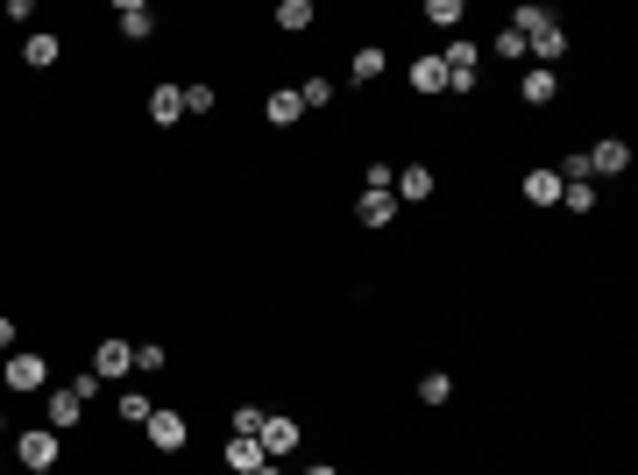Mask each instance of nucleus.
I'll return each mask as SVG.
<instances>
[{
  "label": "nucleus",
  "mask_w": 638,
  "mask_h": 475,
  "mask_svg": "<svg viewBox=\"0 0 638 475\" xmlns=\"http://www.w3.org/2000/svg\"><path fill=\"white\" fill-rule=\"evenodd\" d=\"M0 376H8V390H50V362L29 355V348H15L8 362H0Z\"/></svg>",
  "instance_id": "obj_1"
},
{
  "label": "nucleus",
  "mask_w": 638,
  "mask_h": 475,
  "mask_svg": "<svg viewBox=\"0 0 638 475\" xmlns=\"http://www.w3.org/2000/svg\"><path fill=\"white\" fill-rule=\"evenodd\" d=\"M29 475H57V468H29Z\"/></svg>",
  "instance_id": "obj_36"
},
{
  "label": "nucleus",
  "mask_w": 638,
  "mask_h": 475,
  "mask_svg": "<svg viewBox=\"0 0 638 475\" xmlns=\"http://www.w3.org/2000/svg\"><path fill=\"white\" fill-rule=\"evenodd\" d=\"M397 199H412V206L433 199V171H426V164H405V178H397Z\"/></svg>",
  "instance_id": "obj_18"
},
{
  "label": "nucleus",
  "mask_w": 638,
  "mask_h": 475,
  "mask_svg": "<svg viewBox=\"0 0 638 475\" xmlns=\"http://www.w3.org/2000/svg\"><path fill=\"white\" fill-rule=\"evenodd\" d=\"M0 355H15V320L0 312Z\"/></svg>",
  "instance_id": "obj_33"
},
{
  "label": "nucleus",
  "mask_w": 638,
  "mask_h": 475,
  "mask_svg": "<svg viewBox=\"0 0 638 475\" xmlns=\"http://www.w3.org/2000/svg\"><path fill=\"white\" fill-rule=\"evenodd\" d=\"M383 64H390V57H383V50H376V43H362V50H355V64H348V71H355V78H383Z\"/></svg>",
  "instance_id": "obj_25"
},
{
  "label": "nucleus",
  "mask_w": 638,
  "mask_h": 475,
  "mask_svg": "<svg viewBox=\"0 0 638 475\" xmlns=\"http://www.w3.org/2000/svg\"><path fill=\"white\" fill-rule=\"evenodd\" d=\"M270 454H263V440L256 433H227V468H242V475H256Z\"/></svg>",
  "instance_id": "obj_11"
},
{
  "label": "nucleus",
  "mask_w": 638,
  "mask_h": 475,
  "mask_svg": "<svg viewBox=\"0 0 638 475\" xmlns=\"http://www.w3.org/2000/svg\"><path fill=\"white\" fill-rule=\"evenodd\" d=\"M561 199H568V213H589L596 206V185H561Z\"/></svg>",
  "instance_id": "obj_31"
},
{
  "label": "nucleus",
  "mask_w": 638,
  "mask_h": 475,
  "mask_svg": "<svg viewBox=\"0 0 638 475\" xmlns=\"http://www.w3.org/2000/svg\"><path fill=\"white\" fill-rule=\"evenodd\" d=\"M518 93H525V100H532V107H546V100H553V93H561V71H546V64H532V71H525V78H518Z\"/></svg>",
  "instance_id": "obj_12"
},
{
  "label": "nucleus",
  "mask_w": 638,
  "mask_h": 475,
  "mask_svg": "<svg viewBox=\"0 0 638 475\" xmlns=\"http://www.w3.org/2000/svg\"><path fill=\"white\" fill-rule=\"evenodd\" d=\"M426 22L447 29V36H461V0H426Z\"/></svg>",
  "instance_id": "obj_21"
},
{
  "label": "nucleus",
  "mask_w": 638,
  "mask_h": 475,
  "mask_svg": "<svg viewBox=\"0 0 638 475\" xmlns=\"http://www.w3.org/2000/svg\"><path fill=\"white\" fill-rule=\"evenodd\" d=\"M135 369H149V376H156V369H171V355L156 348V341H142V348H135Z\"/></svg>",
  "instance_id": "obj_28"
},
{
  "label": "nucleus",
  "mask_w": 638,
  "mask_h": 475,
  "mask_svg": "<svg viewBox=\"0 0 638 475\" xmlns=\"http://www.w3.org/2000/svg\"><path fill=\"white\" fill-rule=\"evenodd\" d=\"M518 192H525L532 206H561V171H553V164H532Z\"/></svg>",
  "instance_id": "obj_6"
},
{
  "label": "nucleus",
  "mask_w": 638,
  "mask_h": 475,
  "mask_svg": "<svg viewBox=\"0 0 638 475\" xmlns=\"http://www.w3.org/2000/svg\"><path fill=\"white\" fill-rule=\"evenodd\" d=\"M22 64H36V71H50V64H57V36H43V29H36V36L22 43Z\"/></svg>",
  "instance_id": "obj_20"
},
{
  "label": "nucleus",
  "mask_w": 638,
  "mask_h": 475,
  "mask_svg": "<svg viewBox=\"0 0 638 475\" xmlns=\"http://www.w3.org/2000/svg\"><path fill=\"white\" fill-rule=\"evenodd\" d=\"M277 22L298 36V29H312V0H284V8H277Z\"/></svg>",
  "instance_id": "obj_26"
},
{
  "label": "nucleus",
  "mask_w": 638,
  "mask_h": 475,
  "mask_svg": "<svg viewBox=\"0 0 638 475\" xmlns=\"http://www.w3.org/2000/svg\"><path fill=\"white\" fill-rule=\"evenodd\" d=\"M50 419H57V433H64V426H78V419H86V398H78L71 383H64V390H50Z\"/></svg>",
  "instance_id": "obj_15"
},
{
  "label": "nucleus",
  "mask_w": 638,
  "mask_h": 475,
  "mask_svg": "<svg viewBox=\"0 0 638 475\" xmlns=\"http://www.w3.org/2000/svg\"><path fill=\"white\" fill-rule=\"evenodd\" d=\"M114 29H121L128 43H142V36L156 29V8H149V0H121V8H114Z\"/></svg>",
  "instance_id": "obj_7"
},
{
  "label": "nucleus",
  "mask_w": 638,
  "mask_h": 475,
  "mask_svg": "<svg viewBox=\"0 0 638 475\" xmlns=\"http://www.w3.org/2000/svg\"><path fill=\"white\" fill-rule=\"evenodd\" d=\"M561 50H568V29H561V22H553V29H539V36L525 43V57H539L546 71H553V57H561Z\"/></svg>",
  "instance_id": "obj_17"
},
{
  "label": "nucleus",
  "mask_w": 638,
  "mask_h": 475,
  "mask_svg": "<svg viewBox=\"0 0 638 475\" xmlns=\"http://www.w3.org/2000/svg\"><path fill=\"white\" fill-rule=\"evenodd\" d=\"M617 171H631V149H624L617 135H603V142L589 149V178H617Z\"/></svg>",
  "instance_id": "obj_5"
},
{
  "label": "nucleus",
  "mask_w": 638,
  "mask_h": 475,
  "mask_svg": "<svg viewBox=\"0 0 638 475\" xmlns=\"http://www.w3.org/2000/svg\"><path fill=\"white\" fill-rule=\"evenodd\" d=\"M149 121H156V128H178V121H185V86H171V78H164V86L149 93Z\"/></svg>",
  "instance_id": "obj_3"
},
{
  "label": "nucleus",
  "mask_w": 638,
  "mask_h": 475,
  "mask_svg": "<svg viewBox=\"0 0 638 475\" xmlns=\"http://www.w3.org/2000/svg\"><path fill=\"white\" fill-rule=\"evenodd\" d=\"M553 171H561V185H596V178H589V149H575L568 164H553Z\"/></svg>",
  "instance_id": "obj_27"
},
{
  "label": "nucleus",
  "mask_w": 638,
  "mask_h": 475,
  "mask_svg": "<svg viewBox=\"0 0 638 475\" xmlns=\"http://www.w3.org/2000/svg\"><path fill=\"white\" fill-rule=\"evenodd\" d=\"M114 412H121L128 426H149V412H156V405L142 398V390H121V398H114Z\"/></svg>",
  "instance_id": "obj_23"
},
{
  "label": "nucleus",
  "mask_w": 638,
  "mask_h": 475,
  "mask_svg": "<svg viewBox=\"0 0 638 475\" xmlns=\"http://www.w3.org/2000/svg\"><path fill=\"white\" fill-rule=\"evenodd\" d=\"M128 369H135V348H128V341H100V348H93V376H100V383H121Z\"/></svg>",
  "instance_id": "obj_2"
},
{
  "label": "nucleus",
  "mask_w": 638,
  "mask_h": 475,
  "mask_svg": "<svg viewBox=\"0 0 638 475\" xmlns=\"http://www.w3.org/2000/svg\"><path fill=\"white\" fill-rule=\"evenodd\" d=\"M511 29H518V36H525V43H532V36H539V29H553V15H546V8H539V0H525V8H511Z\"/></svg>",
  "instance_id": "obj_19"
},
{
  "label": "nucleus",
  "mask_w": 638,
  "mask_h": 475,
  "mask_svg": "<svg viewBox=\"0 0 638 475\" xmlns=\"http://www.w3.org/2000/svg\"><path fill=\"white\" fill-rule=\"evenodd\" d=\"M305 475H341V468H305Z\"/></svg>",
  "instance_id": "obj_35"
},
{
  "label": "nucleus",
  "mask_w": 638,
  "mask_h": 475,
  "mask_svg": "<svg viewBox=\"0 0 638 475\" xmlns=\"http://www.w3.org/2000/svg\"><path fill=\"white\" fill-rule=\"evenodd\" d=\"M263 114H270V128H298V121H305V107H298V86L270 93V100H263Z\"/></svg>",
  "instance_id": "obj_13"
},
{
  "label": "nucleus",
  "mask_w": 638,
  "mask_h": 475,
  "mask_svg": "<svg viewBox=\"0 0 638 475\" xmlns=\"http://www.w3.org/2000/svg\"><path fill=\"white\" fill-rule=\"evenodd\" d=\"M419 398H426V405H447V398H454V376H447V369H426V376H419Z\"/></svg>",
  "instance_id": "obj_22"
},
{
  "label": "nucleus",
  "mask_w": 638,
  "mask_h": 475,
  "mask_svg": "<svg viewBox=\"0 0 638 475\" xmlns=\"http://www.w3.org/2000/svg\"><path fill=\"white\" fill-rule=\"evenodd\" d=\"M440 64H447V78H475V64H483V43H475V36H454V43L440 50Z\"/></svg>",
  "instance_id": "obj_8"
},
{
  "label": "nucleus",
  "mask_w": 638,
  "mask_h": 475,
  "mask_svg": "<svg viewBox=\"0 0 638 475\" xmlns=\"http://www.w3.org/2000/svg\"><path fill=\"white\" fill-rule=\"evenodd\" d=\"M256 440H263V454H270V461H284V454H298V419H263V433H256Z\"/></svg>",
  "instance_id": "obj_9"
},
{
  "label": "nucleus",
  "mask_w": 638,
  "mask_h": 475,
  "mask_svg": "<svg viewBox=\"0 0 638 475\" xmlns=\"http://www.w3.org/2000/svg\"><path fill=\"white\" fill-rule=\"evenodd\" d=\"M142 433H149V447H164V454H178V447H185V419H178V412H149V426H142Z\"/></svg>",
  "instance_id": "obj_10"
},
{
  "label": "nucleus",
  "mask_w": 638,
  "mask_h": 475,
  "mask_svg": "<svg viewBox=\"0 0 638 475\" xmlns=\"http://www.w3.org/2000/svg\"><path fill=\"white\" fill-rule=\"evenodd\" d=\"M355 213H362V227H390L397 220V192H362Z\"/></svg>",
  "instance_id": "obj_16"
},
{
  "label": "nucleus",
  "mask_w": 638,
  "mask_h": 475,
  "mask_svg": "<svg viewBox=\"0 0 638 475\" xmlns=\"http://www.w3.org/2000/svg\"><path fill=\"white\" fill-rule=\"evenodd\" d=\"M15 454H22V468H50V461H57V433H50V426H29V433L15 440Z\"/></svg>",
  "instance_id": "obj_4"
},
{
  "label": "nucleus",
  "mask_w": 638,
  "mask_h": 475,
  "mask_svg": "<svg viewBox=\"0 0 638 475\" xmlns=\"http://www.w3.org/2000/svg\"><path fill=\"white\" fill-rule=\"evenodd\" d=\"M185 114H213V86H185Z\"/></svg>",
  "instance_id": "obj_32"
},
{
  "label": "nucleus",
  "mask_w": 638,
  "mask_h": 475,
  "mask_svg": "<svg viewBox=\"0 0 638 475\" xmlns=\"http://www.w3.org/2000/svg\"><path fill=\"white\" fill-rule=\"evenodd\" d=\"M298 107L312 114V107H334V78H305L298 86Z\"/></svg>",
  "instance_id": "obj_24"
},
{
  "label": "nucleus",
  "mask_w": 638,
  "mask_h": 475,
  "mask_svg": "<svg viewBox=\"0 0 638 475\" xmlns=\"http://www.w3.org/2000/svg\"><path fill=\"white\" fill-rule=\"evenodd\" d=\"M256 475H284V461H263V468H256Z\"/></svg>",
  "instance_id": "obj_34"
},
{
  "label": "nucleus",
  "mask_w": 638,
  "mask_h": 475,
  "mask_svg": "<svg viewBox=\"0 0 638 475\" xmlns=\"http://www.w3.org/2000/svg\"><path fill=\"white\" fill-rule=\"evenodd\" d=\"M263 419H270V412H256V405H242V412H234V419H227V433H263Z\"/></svg>",
  "instance_id": "obj_29"
},
{
  "label": "nucleus",
  "mask_w": 638,
  "mask_h": 475,
  "mask_svg": "<svg viewBox=\"0 0 638 475\" xmlns=\"http://www.w3.org/2000/svg\"><path fill=\"white\" fill-rule=\"evenodd\" d=\"M497 57H504V64H525V36L504 29V36H497Z\"/></svg>",
  "instance_id": "obj_30"
},
{
  "label": "nucleus",
  "mask_w": 638,
  "mask_h": 475,
  "mask_svg": "<svg viewBox=\"0 0 638 475\" xmlns=\"http://www.w3.org/2000/svg\"><path fill=\"white\" fill-rule=\"evenodd\" d=\"M412 93H447V64H440V50H433V57H412Z\"/></svg>",
  "instance_id": "obj_14"
}]
</instances>
